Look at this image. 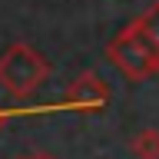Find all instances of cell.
I'll use <instances>...</instances> for the list:
<instances>
[{
  "label": "cell",
  "instance_id": "obj_1",
  "mask_svg": "<svg viewBox=\"0 0 159 159\" xmlns=\"http://www.w3.org/2000/svg\"><path fill=\"white\" fill-rule=\"evenodd\" d=\"M106 60L129 83H143V80L159 76V50L146 37V30H143L139 20H129L126 27L106 43Z\"/></svg>",
  "mask_w": 159,
  "mask_h": 159
},
{
  "label": "cell",
  "instance_id": "obj_2",
  "mask_svg": "<svg viewBox=\"0 0 159 159\" xmlns=\"http://www.w3.org/2000/svg\"><path fill=\"white\" fill-rule=\"evenodd\" d=\"M50 76V63L47 57L33 50L30 43H10L0 53V86L7 89L10 96H30L37 93Z\"/></svg>",
  "mask_w": 159,
  "mask_h": 159
},
{
  "label": "cell",
  "instance_id": "obj_3",
  "mask_svg": "<svg viewBox=\"0 0 159 159\" xmlns=\"http://www.w3.org/2000/svg\"><path fill=\"white\" fill-rule=\"evenodd\" d=\"M109 83L99 73H93V70H83L73 83H70L66 89V103L73 109H80V113H96V109H103L109 103Z\"/></svg>",
  "mask_w": 159,
  "mask_h": 159
},
{
  "label": "cell",
  "instance_id": "obj_4",
  "mask_svg": "<svg viewBox=\"0 0 159 159\" xmlns=\"http://www.w3.org/2000/svg\"><path fill=\"white\" fill-rule=\"evenodd\" d=\"M129 152L136 159H159V129H139L129 139Z\"/></svg>",
  "mask_w": 159,
  "mask_h": 159
},
{
  "label": "cell",
  "instance_id": "obj_5",
  "mask_svg": "<svg viewBox=\"0 0 159 159\" xmlns=\"http://www.w3.org/2000/svg\"><path fill=\"white\" fill-rule=\"evenodd\" d=\"M139 23H143V30H146V37L152 40V43H156V50H159V0L156 3H149L146 10H143V13H139Z\"/></svg>",
  "mask_w": 159,
  "mask_h": 159
},
{
  "label": "cell",
  "instance_id": "obj_6",
  "mask_svg": "<svg viewBox=\"0 0 159 159\" xmlns=\"http://www.w3.org/2000/svg\"><path fill=\"white\" fill-rule=\"evenodd\" d=\"M23 159H53V156H47V152H37V156H23Z\"/></svg>",
  "mask_w": 159,
  "mask_h": 159
},
{
  "label": "cell",
  "instance_id": "obj_7",
  "mask_svg": "<svg viewBox=\"0 0 159 159\" xmlns=\"http://www.w3.org/2000/svg\"><path fill=\"white\" fill-rule=\"evenodd\" d=\"M0 126H3V116H0Z\"/></svg>",
  "mask_w": 159,
  "mask_h": 159
}]
</instances>
